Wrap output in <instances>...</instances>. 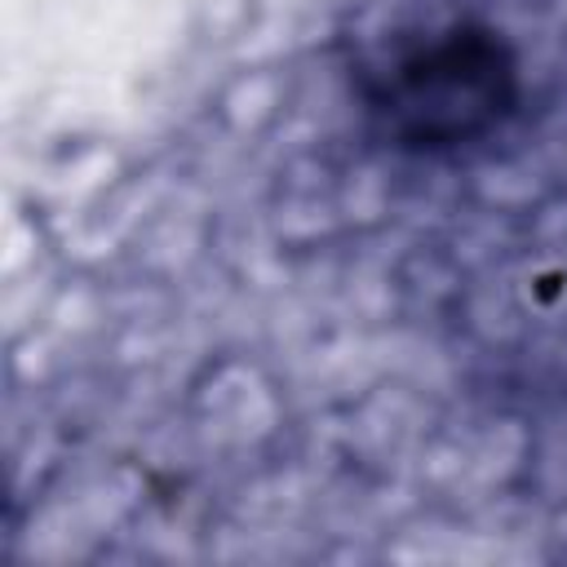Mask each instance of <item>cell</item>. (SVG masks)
Returning a JSON list of instances; mask_svg holds the SVG:
<instances>
[{
	"label": "cell",
	"mask_w": 567,
	"mask_h": 567,
	"mask_svg": "<svg viewBox=\"0 0 567 567\" xmlns=\"http://www.w3.org/2000/svg\"><path fill=\"white\" fill-rule=\"evenodd\" d=\"M377 106L416 146L456 142L487 128L509 106V62L487 35L456 27L403 58L390 71Z\"/></svg>",
	"instance_id": "1"
}]
</instances>
